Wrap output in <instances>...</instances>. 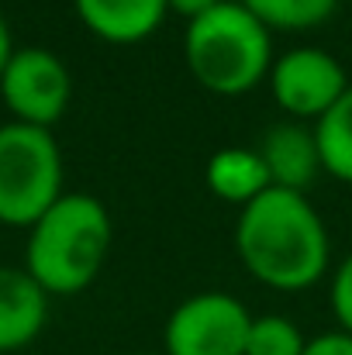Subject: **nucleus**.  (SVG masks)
<instances>
[{
  "label": "nucleus",
  "instance_id": "f257e3e1",
  "mask_svg": "<svg viewBox=\"0 0 352 355\" xmlns=\"http://www.w3.org/2000/svg\"><path fill=\"white\" fill-rule=\"evenodd\" d=\"M235 255L255 283L276 293H301L321 283L332 241L304 193L269 187L238 211Z\"/></svg>",
  "mask_w": 352,
  "mask_h": 355
},
{
  "label": "nucleus",
  "instance_id": "f03ea898",
  "mask_svg": "<svg viewBox=\"0 0 352 355\" xmlns=\"http://www.w3.org/2000/svg\"><path fill=\"white\" fill-rule=\"evenodd\" d=\"M111 214L94 193H62L31 228L24 272L49 297L83 293L111 255Z\"/></svg>",
  "mask_w": 352,
  "mask_h": 355
},
{
  "label": "nucleus",
  "instance_id": "7ed1b4c3",
  "mask_svg": "<svg viewBox=\"0 0 352 355\" xmlns=\"http://www.w3.org/2000/svg\"><path fill=\"white\" fill-rule=\"evenodd\" d=\"M190 76L215 97H245L273 66V31L238 0H221L194 17L183 35Z\"/></svg>",
  "mask_w": 352,
  "mask_h": 355
},
{
  "label": "nucleus",
  "instance_id": "20e7f679",
  "mask_svg": "<svg viewBox=\"0 0 352 355\" xmlns=\"http://www.w3.org/2000/svg\"><path fill=\"white\" fill-rule=\"evenodd\" d=\"M62 193L56 135L21 121L0 124V225L31 228Z\"/></svg>",
  "mask_w": 352,
  "mask_h": 355
},
{
  "label": "nucleus",
  "instance_id": "39448f33",
  "mask_svg": "<svg viewBox=\"0 0 352 355\" xmlns=\"http://www.w3.org/2000/svg\"><path fill=\"white\" fill-rule=\"evenodd\" d=\"M252 328L249 307L221 290L180 300L162 328V355H245Z\"/></svg>",
  "mask_w": 352,
  "mask_h": 355
},
{
  "label": "nucleus",
  "instance_id": "423d86ee",
  "mask_svg": "<svg viewBox=\"0 0 352 355\" xmlns=\"http://www.w3.org/2000/svg\"><path fill=\"white\" fill-rule=\"evenodd\" d=\"M0 101L14 121L52 131V124L66 114L73 101V76L66 62L49 49H14L0 73Z\"/></svg>",
  "mask_w": 352,
  "mask_h": 355
},
{
  "label": "nucleus",
  "instance_id": "0eeeda50",
  "mask_svg": "<svg viewBox=\"0 0 352 355\" xmlns=\"http://www.w3.org/2000/svg\"><path fill=\"white\" fill-rule=\"evenodd\" d=\"M266 80L276 107L294 121H318L349 90L342 62L318 45L287 49L283 55L273 59Z\"/></svg>",
  "mask_w": 352,
  "mask_h": 355
},
{
  "label": "nucleus",
  "instance_id": "6e6552de",
  "mask_svg": "<svg viewBox=\"0 0 352 355\" xmlns=\"http://www.w3.org/2000/svg\"><path fill=\"white\" fill-rule=\"evenodd\" d=\"M255 152L266 162L269 183L280 187V190L304 193L315 183V176L321 173V155H318L315 131L304 128L301 121H280V124L266 128Z\"/></svg>",
  "mask_w": 352,
  "mask_h": 355
},
{
  "label": "nucleus",
  "instance_id": "1a4fd4ad",
  "mask_svg": "<svg viewBox=\"0 0 352 355\" xmlns=\"http://www.w3.org/2000/svg\"><path fill=\"white\" fill-rule=\"evenodd\" d=\"M83 28L108 45H138L169 17L166 0H73Z\"/></svg>",
  "mask_w": 352,
  "mask_h": 355
},
{
  "label": "nucleus",
  "instance_id": "9d476101",
  "mask_svg": "<svg viewBox=\"0 0 352 355\" xmlns=\"http://www.w3.org/2000/svg\"><path fill=\"white\" fill-rule=\"evenodd\" d=\"M49 321V293L24 272L0 266V355L28 349Z\"/></svg>",
  "mask_w": 352,
  "mask_h": 355
},
{
  "label": "nucleus",
  "instance_id": "9b49d317",
  "mask_svg": "<svg viewBox=\"0 0 352 355\" xmlns=\"http://www.w3.org/2000/svg\"><path fill=\"white\" fill-rule=\"evenodd\" d=\"M204 183H208V190H211L218 200L235 204L238 211L273 187L262 155H259L255 148H242V145L218 148V152L208 159V166H204Z\"/></svg>",
  "mask_w": 352,
  "mask_h": 355
},
{
  "label": "nucleus",
  "instance_id": "f8f14e48",
  "mask_svg": "<svg viewBox=\"0 0 352 355\" xmlns=\"http://www.w3.org/2000/svg\"><path fill=\"white\" fill-rule=\"evenodd\" d=\"M315 141L321 155V173L352 187V87L342 101L315 121Z\"/></svg>",
  "mask_w": 352,
  "mask_h": 355
},
{
  "label": "nucleus",
  "instance_id": "ddd939ff",
  "mask_svg": "<svg viewBox=\"0 0 352 355\" xmlns=\"http://www.w3.org/2000/svg\"><path fill=\"white\" fill-rule=\"evenodd\" d=\"M245 10H252L269 31H308L325 24L339 0H238Z\"/></svg>",
  "mask_w": 352,
  "mask_h": 355
},
{
  "label": "nucleus",
  "instance_id": "4468645a",
  "mask_svg": "<svg viewBox=\"0 0 352 355\" xmlns=\"http://www.w3.org/2000/svg\"><path fill=\"white\" fill-rule=\"evenodd\" d=\"M304 345L308 338L290 318L262 314V318H252L245 355H304Z\"/></svg>",
  "mask_w": 352,
  "mask_h": 355
},
{
  "label": "nucleus",
  "instance_id": "2eb2a0df",
  "mask_svg": "<svg viewBox=\"0 0 352 355\" xmlns=\"http://www.w3.org/2000/svg\"><path fill=\"white\" fill-rule=\"evenodd\" d=\"M328 300H332V314L339 321V331L352 335V252L339 262V269L332 272Z\"/></svg>",
  "mask_w": 352,
  "mask_h": 355
},
{
  "label": "nucleus",
  "instance_id": "dca6fc26",
  "mask_svg": "<svg viewBox=\"0 0 352 355\" xmlns=\"http://www.w3.org/2000/svg\"><path fill=\"white\" fill-rule=\"evenodd\" d=\"M304 355H352V335H346V331L315 335V338H308Z\"/></svg>",
  "mask_w": 352,
  "mask_h": 355
},
{
  "label": "nucleus",
  "instance_id": "f3484780",
  "mask_svg": "<svg viewBox=\"0 0 352 355\" xmlns=\"http://www.w3.org/2000/svg\"><path fill=\"white\" fill-rule=\"evenodd\" d=\"M166 3H169V14H176V17H183V21L190 24L194 17L208 14V10L218 7L221 0H166Z\"/></svg>",
  "mask_w": 352,
  "mask_h": 355
},
{
  "label": "nucleus",
  "instance_id": "a211bd4d",
  "mask_svg": "<svg viewBox=\"0 0 352 355\" xmlns=\"http://www.w3.org/2000/svg\"><path fill=\"white\" fill-rule=\"evenodd\" d=\"M14 55V42H10V28H7V17L0 14V73L7 66V59Z\"/></svg>",
  "mask_w": 352,
  "mask_h": 355
},
{
  "label": "nucleus",
  "instance_id": "6ab92c4d",
  "mask_svg": "<svg viewBox=\"0 0 352 355\" xmlns=\"http://www.w3.org/2000/svg\"><path fill=\"white\" fill-rule=\"evenodd\" d=\"M135 355H156V352H135Z\"/></svg>",
  "mask_w": 352,
  "mask_h": 355
}]
</instances>
